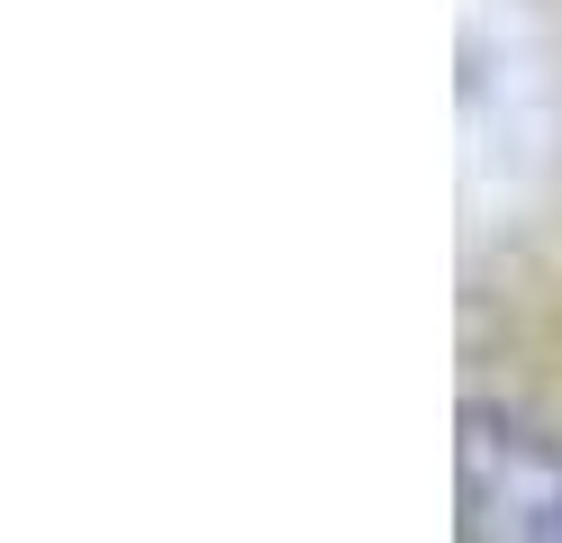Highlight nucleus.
Instances as JSON below:
<instances>
[{
  "label": "nucleus",
  "mask_w": 562,
  "mask_h": 543,
  "mask_svg": "<svg viewBox=\"0 0 562 543\" xmlns=\"http://www.w3.org/2000/svg\"><path fill=\"white\" fill-rule=\"evenodd\" d=\"M453 543H562V389L472 372L453 408Z\"/></svg>",
  "instance_id": "f257e3e1"
}]
</instances>
